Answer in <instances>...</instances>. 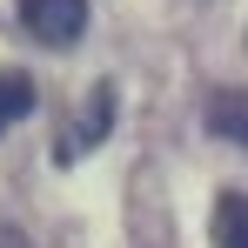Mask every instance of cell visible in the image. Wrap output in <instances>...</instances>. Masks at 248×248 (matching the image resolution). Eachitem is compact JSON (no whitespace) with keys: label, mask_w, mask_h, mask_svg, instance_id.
<instances>
[{"label":"cell","mask_w":248,"mask_h":248,"mask_svg":"<svg viewBox=\"0 0 248 248\" xmlns=\"http://www.w3.org/2000/svg\"><path fill=\"white\" fill-rule=\"evenodd\" d=\"M20 27L47 47H74L87 27V0H20Z\"/></svg>","instance_id":"obj_1"},{"label":"cell","mask_w":248,"mask_h":248,"mask_svg":"<svg viewBox=\"0 0 248 248\" xmlns=\"http://www.w3.org/2000/svg\"><path fill=\"white\" fill-rule=\"evenodd\" d=\"M108 127H114V87L101 81V87H94V94L81 101L74 127H67V134L54 141V161H81L87 148H101V141H108Z\"/></svg>","instance_id":"obj_2"},{"label":"cell","mask_w":248,"mask_h":248,"mask_svg":"<svg viewBox=\"0 0 248 248\" xmlns=\"http://www.w3.org/2000/svg\"><path fill=\"white\" fill-rule=\"evenodd\" d=\"M208 235H215V248H248V195H221Z\"/></svg>","instance_id":"obj_3"},{"label":"cell","mask_w":248,"mask_h":248,"mask_svg":"<svg viewBox=\"0 0 248 248\" xmlns=\"http://www.w3.org/2000/svg\"><path fill=\"white\" fill-rule=\"evenodd\" d=\"M27 114H34V81L7 67V74H0V134H7L14 121H27Z\"/></svg>","instance_id":"obj_4"},{"label":"cell","mask_w":248,"mask_h":248,"mask_svg":"<svg viewBox=\"0 0 248 248\" xmlns=\"http://www.w3.org/2000/svg\"><path fill=\"white\" fill-rule=\"evenodd\" d=\"M208 121L221 127L228 141H242V148H248V94H215V108H208Z\"/></svg>","instance_id":"obj_5"},{"label":"cell","mask_w":248,"mask_h":248,"mask_svg":"<svg viewBox=\"0 0 248 248\" xmlns=\"http://www.w3.org/2000/svg\"><path fill=\"white\" fill-rule=\"evenodd\" d=\"M0 248H27V235H20V228H7V221H0Z\"/></svg>","instance_id":"obj_6"}]
</instances>
